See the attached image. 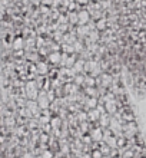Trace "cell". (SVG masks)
<instances>
[{"instance_id": "obj_1", "label": "cell", "mask_w": 146, "mask_h": 158, "mask_svg": "<svg viewBox=\"0 0 146 158\" xmlns=\"http://www.w3.org/2000/svg\"><path fill=\"white\" fill-rule=\"evenodd\" d=\"M36 102H37L39 108H42V109L49 108V105H50V99H49V96L46 95V92H45V91H40V92H39Z\"/></svg>"}, {"instance_id": "obj_2", "label": "cell", "mask_w": 146, "mask_h": 158, "mask_svg": "<svg viewBox=\"0 0 146 158\" xmlns=\"http://www.w3.org/2000/svg\"><path fill=\"white\" fill-rule=\"evenodd\" d=\"M89 20H90V13L86 12V10L79 12V15H77V25L85 26V25H88L89 23Z\"/></svg>"}, {"instance_id": "obj_3", "label": "cell", "mask_w": 146, "mask_h": 158, "mask_svg": "<svg viewBox=\"0 0 146 158\" xmlns=\"http://www.w3.org/2000/svg\"><path fill=\"white\" fill-rule=\"evenodd\" d=\"M47 60H49L52 65H60V60H62V53L60 52H50L47 55Z\"/></svg>"}, {"instance_id": "obj_4", "label": "cell", "mask_w": 146, "mask_h": 158, "mask_svg": "<svg viewBox=\"0 0 146 158\" xmlns=\"http://www.w3.org/2000/svg\"><path fill=\"white\" fill-rule=\"evenodd\" d=\"M88 118L90 121H96L100 118V111L97 108H92V109H88Z\"/></svg>"}, {"instance_id": "obj_5", "label": "cell", "mask_w": 146, "mask_h": 158, "mask_svg": "<svg viewBox=\"0 0 146 158\" xmlns=\"http://www.w3.org/2000/svg\"><path fill=\"white\" fill-rule=\"evenodd\" d=\"M50 125L53 127V131L59 132V129H60V125H62V119H60L59 117H53V118H50Z\"/></svg>"}, {"instance_id": "obj_6", "label": "cell", "mask_w": 146, "mask_h": 158, "mask_svg": "<svg viewBox=\"0 0 146 158\" xmlns=\"http://www.w3.org/2000/svg\"><path fill=\"white\" fill-rule=\"evenodd\" d=\"M105 109H106V111H108L109 114H115L116 112V102H115V101H108V102H105Z\"/></svg>"}, {"instance_id": "obj_7", "label": "cell", "mask_w": 146, "mask_h": 158, "mask_svg": "<svg viewBox=\"0 0 146 158\" xmlns=\"http://www.w3.org/2000/svg\"><path fill=\"white\" fill-rule=\"evenodd\" d=\"M90 137H92L95 141H100V139H102V137H103V132H102V129H100V128H95V129H92Z\"/></svg>"}, {"instance_id": "obj_8", "label": "cell", "mask_w": 146, "mask_h": 158, "mask_svg": "<svg viewBox=\"0 0 146 158\" xmlns=\"http://www.w3.org/2000/svg\"><path fill=\"white\" fill-rule=\"evenodd\" d=\"M97 102H99V101H97V98L90 96V98H88V99H86V102H85V104H86V106H88L89 109H92V108H96V106H97Z\"/></svg>"}, {"instance_id": "obj_9", "label": "cell", "mask_w": 146, "mask_h": 158, "mask_svg": "<svg viewBox=\"0 0 146 158\" xmlns=\"http://www.w3.org/2000/svg\"><path fill=\"white\" fill-rule=\"evenodd\" d=\"M36 71H37L39 73H46V72H49V66H47V63H45V62H37Z\"/></svg>"}, {"instance_id": "obj_10", "label": "cell", "mask_w": 146, "mask_h": 158, "mask_svg": "<svg viewBox=\"0 0 146 158\" xmlns=\"http://www.w3.org/2000/svg\"><path fill=\"white\" fill-rule=\"evenodd\" d=\"M13 48H14L16 50L22 49V48H23V39H22V38H16L14 43H13Z\"/></svg>"}, {"instance_id": "obj_11", "label": "cell", "mask_w": 146, "mask_h": 158, "mask_svg": "<svg viewBox=\"0 0 146 158\" xmlns=\"http://www.w3.org/2000/svg\"><path fill=\"white\" fill-rule=\"evenodd\" d=\"M109 122H110V121H109V118H108L106 114H105L103 117H100V127H102V128H106V127L109 125Z\"/></svg>"}, {"instance_id": "obj_12", "label": "cell", "mask_w": 146, "mask_h": 158, "mask_svg": "<svg viewBox=\"0 0 146 158\" xmlns=\"http://www.w3.org/2000/svg\"><path fill=\"white\" fill-rule=\"evenodd\" d=\"M85 92H86V94H89V95L90 96H95V98H96V94H97V89L96 88H93V86H88L86 88V89H85Z\"/></svg>"}, {"instance_id": "obj_13", "label": "cell", "mask_w": 146, "mask_h": 158, "mask_svg": "<svg viewBox=\"0 0 146 158\" xmlns=\"http://www.w3.org/2000/svg\"><path fill=\"white\" fill-rule=\"evenodd\" d=\"M85 79H86V76H85L83 73H79V75L75 76V82L77 83V85H82V83H85Z\"/></svg>"}, {"instance_id": "obj_14", "label": "cell", "mask_w": 146, "mask_h": 158, "mask_svg": "<svg viewBox=\"0 0 146 158\" xmlns=\"http://www.w3.org/2000/svg\"><path fill=\"white\" fill-rule=\"evenodd\" d=\"M96 26L99 30H103L105 27H106V19H100V20L96 22Z\"/></svg>"}, {"instance_id": "obj_15", "label": "cell", "mask_w": 146, "mask_h": 158, "mask_svg": "<svg viewBox=\"0 0 146 158\" xmlns=\"http://www.w3.org/2000/svg\"><path fill=\"white\" fill-rule=\"evenodd\" d=\"M43 158H53V154H52V151H45L42 154Z\"/></svg>"}, {"instance_id": "obj_16", "label": "cell", "mask_w": 146, "mask_h": 158, "mask_svg": "<svg viewBox=\"0 0 146 158\" xmlns=\"http://www.w3.org/2000/svg\"><path fill=\"white\" fill-rule=\"evenodd\" d=\"M69 20L72 23H77V16H75V13H70V16H69Z\"/></svg>"}, {"instance_id": "obj_17", "label": "cell", "mask_w": 146, "mask_h": 158, "mask_svg": "<svg viewBox=\"0 0 146 158\" xmlns=\"http://www.w3.org/2000/svg\"><path fill=\"white\" fill-rule=\"evenodd\" d=\"M92 158H102V152L100 151H93Z\"/></svg>"}, {"instance_id": "obj_18", "label": "cell", "mask_w": 146, "mask_h": 158, "mask_svg": "<svg viewBox=\"0 0 146 158\" xmlns=\"http://www.w3.org/2000/svg\"><path fill=\"white\" fill-rule=\"evenodd\" d=\"M76 3L77 4H88L89 0H76Z\"/></svg>"}, {"instance_id": "obj_19", "label": "cell", "mask_w": 146, "mask_h": 158, "mask_svg": "<svg viewBox=\"0 0 146 158\" xmlns=\"http://www.w3.org/2000/svg\"><path fill=\"white\" fill-rule=\"evenodd\" d=\"M42 2H43V3H45V4H50V3H52V2H53V0H42Z\"/></svg>"}]
</instances>
